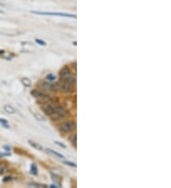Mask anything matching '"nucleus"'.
I'll use <instances>...</instances> for the list:
<instances>
[{
  "label": "nucleus",
  "mask_w": 171,
  "mask_h": 188,
  "mask_svg": "<svg viewBox=\"0 0 171 188\" xmlns=\"http://www.w3.org/2000/svg\"><path fill=\"white\" fill-rule=\"evenodd\" d=\"M4 148H5V150H7V151H9V150L11 149V147H9V146H5Z\"/></svg>",
  "instance_id": "25"
},
{
  "label": "nucleus",
  "mask_w": 171,
  "mask_h": 188,
  "mask_svg": "<svg viewBox=\"0 0 171 188\" xmlns=\"http://www.w3.org/2000/svg\"><path fill=\"white\" fill-rule=\"evenodd\" d=\"M50 175H51V178H52V179L54 182H58V185H60V182H61V178H60L58 175H56V174H53V173H50Z\"/></svg>",
  "instance_id": "14"
},
{
  "label": "nucleus",
  "mask_w": 171,
  "mask_h": 188,
  "mask_svg": "<svg viewBox=\"0 0 171 188\" xmlns=\"http://www.w3.org/2000/svg\"><path fill=\"white\" fill-rule=\"evenodd\" d=\"M29 185L32 187H47V185L45 184H41V183H36V182H29Z\"/></svg>",
  "instance_id": "18"
},
{
  "label": "nucleus",
  "mask_w": 171,
  "mask_h": 188,
  "mask_svg": "<svg viewBox=\"0 0 171 188\" xmlns=\"http://www.w3.org/2000/svg\"><path fill=\"white\" fill-rule=\"evenodd\" d=\"M63 164H67V165H68V166H72V167H76V164H74V162H70V161H64Z\"/></svg>",
  "instance_id": "20"
},
{
  "label": "nucleus",
  "mask_w": 171,
  "mask_h": 188,
  "mask_svg": "<svg viewBox=\"0 0 171 188\" xmlns=\"http://www.w3.org/2000/svg\"><path fill=\"white\" fill-rule=\"evenodd\" d=\"M11 179H12L11 177H6V178H4L3 182H10Z\"/></svg>",
  "instance_id": "23"
},
{
  "label": "nucleus",
  "mask_w": 171,
  "mask_h": 188,
  "mask_svg": "<svg viewBox=\"0 0 171 188\" xmlns=\"http://www.w3.org/2000/svg\"><path fill=\"white\" fill-rule=\"evenodd\" d=\"M28 143H29V145H31V146H32L33 148L37 149V150H42V149H43V147L41 146V145H40L39 144H37L36 142H33V141L29 140V141H28Z\"/></svg>",
  "instance_id": "11"
},
{
  "label": "nucleus",
  "mask_w": 171,
  "mask_h": 188,
  "mask_svg": "<svg viewBox=\"0 0 171 188\" xmlns=\"http://www.w3.org/2000/svg\"><path fill=\"white\" fill-rule=\"evenodd\" d=\"M34 14H39V15H51V16H60V17H68V18H76L75 14H64V12H48V11H32Z\"/></svg>",
  "instance_id": "4"
},
{
  "label": "nucleus",
  "mask_w": 171,
  "mask_h": 188,
  "mask_svg": "<svg viewBox=\"0 0 171 188\" xmlns=\"http://www.w3.org/2000/svg\"><path fill=\"white\" fill-rule=\"evenodd\" d=\"M55 144H57V145H59L60 147H62V148H67V145L66 144H62V143H60V142H57V141H55Z\"/></svg>",
  "instance_id": "22"
},
{
  "label": "nucleus",
  "mask_w": 171,
  "mask_h": 188,
  "mask_svg": "<svg viewBox=\"0 0 171 188\" xmlns=\"http://www.w3.org/2000/svg\"><path fill=\"white\" fill-rule=\"evenodd\" d=\"M4 110L6 111L8 114H14L15 113V108L11 105H4Z\"/></svg>",
  "instance_id": "8"
},
{
  "label": "nucleus",
  "mask_w": 171,
  "mask_h": 188,
  "mask_svg": "<svg viewBox=\"0 0 171 188\" xmlns=\"http://www.w3.org/2000/svg\"><path fill=\"white\" fill-rule=\"evenodd\" d=\"M21 83H22V85L25 88H29L32 85V81L29 78H27V77H23V78L21 79Z\"/></svg>",
  "instance_id": "10"
},
{
  "label": "nucleus",
  "mask_w": 171,
  "mask_h": 188,
  "mask_svg": "<svg viewBox=\"0 0 171 188\" xmlns=\"http://www.w3.org/2000/svg\"><path fill=\"white\" fill-rule=\"evenodd\" d=\"M68 115V111L67 109L64 108V106L62 105L61 108H60L59 109H57L55 112L52 114V115H50V118L52 120V121H56V120H59V119H61V118H64V117H66Z\"/></svg>",
  "instance_id": "5"
},
{
  "label": "nucleus",
  "mask_w": 171,
  "mask_h": 188,
  "mask_svg": "<svg viewBox=\"0 0 171 188\" xmlns=\"http://www.w3.org/2000/svg\"><path fill=\"white\" fill-rule=\"evenodd\" d=\"M8 170V166L6 164H0V175H2L6 172V171Z\"/></svg>",
  "instance_id": "13"
},
{
  "label": "nucleus",
  "mask_w": 171,
  "mask_h": 188,
  "mask_svg": "<svg viewBox=\"0 0 171 188\" xmlns=\"http://www.w3.org/2000/svg\"><path fill=\"white\" fill-rule=\"evenodd\" d=\"M35 42L37 43V44L41 45V46H46V45H47V43H46L45 41L40 40V39H35Z\"/></svg>",
  "instance_id": "21"
},
{
  "label": "nucleus",
  "mask_w": 171,
  "mask_h": 188,
  "mask_svg": "<svg viewBox=\"0 0 171 188\" xmlns=\"http://www.w3.org/2000/svg\"><path fill=\"white\" fill-rule=\"evenodd\" d=\"M58 128L61 133H70V132H72L73 130H75L76 123L74 121H67L65 123H61Z\"/></svg>",
  "instance_id": "3"
},
{
  "label": "nucleus",
  "mask_w": 171,
  "mask_h": 188,
  "mask_svg": "<svg viewBox=\"0 0 171 188\" xmlns=\"http://www.w3.org/2000/svg\"><path fill=\"white\" fill-rule=\"evenodd\" d=\"M61 106L62 105H59L58 103H54V102H52L51 100H50L49 102H47V103H45L44 105H43L42 109L45 112V114H47L50 117V115H52L55 112V111H56L57 109H59L60 108H61Z\"/></svg>",
  "instance_id": "2"
},
{
  "label": "nucleus",
  "mask_w": 171,
  "mask_h": 188,
  "mask_svg": "<svg viewBox=\"0 0 171 188\" xmlns=\"http://www.w3.org/2000/svg\"><path fill=\"white\" fill-rule=\"evenodd\" d=\"M41 85L46 89H49V90L51 91H56L57 89L59 88L58 87V83H55V81L53 82H50V81H44L43 83H41Z\"/></svg>",
  "instance_id": "6"
},
{
  "label": "nucleus",
  "mask_w": 171,
  "mask_h": 188,
  "mask_svg": "<svg viewBox=\"0 0 171 188\" xmlns=\"http://www.w3.org/2000/svg\"><path fill=\"white\" fill-rule=\"evenodd\" d=\"M46 79L48 81H50V82H53V81H55V79H56V77H55V75H53L52 73H49L47 75Z\"/></svg>",
  "instance_id": "17"
},
{
  "label": "nucleus",
  "mask_w": 171,
  "mask_h": 188,
  "mask_svg": "<svg viewBox=\"0 0 171 188\" xmlns=\"http://www.w3.org/2000/svg\"><path fill=\"white\" fill-rule=\"evenodd\" d=\"M0 123L4 126V127H6V128H10V125H9V123L8 121H6V120H4V119H1L0 118Z\"/></svg>",
  "instance_id": "19"
},
{
  "label": "nucleus",
  "mask_w": 171,
  "mask_h": 188,
  "mask_svg": "<svg viewBox=\"0 0 171 188\" xmlns=\"http://www.w3.org/2000/svg\"><path fill=\"white\" fill-rule=\"evenodd\" d=\"M1 6H4V5H3V4H1V3H0V7H1Z\"/></svg>",
  "instance_id": "27"
},
{
  "label": "nucleus",
  "mask_w": 171,
  "mask_h": 188,
  "mask_svg": "<svg viewBox=\"0 0 171 188\" xmlns=\"http://www.w3.org/2000/svg\"><path fill=\"white\" fill-rule=\"evenodd\" d=\"M46 150H47V152H49V153H50V154H52V155L56 156L57 158H59V159H65V156L62 155V154H60V153H59V152H57V151H54L53 149L47 148Z\"/></svg>",
  "instance_id": "9"
},
{
  "label": "nucleus",
  "mask_w": 171,
  "mask_h": 188,
  "mask_svg": "<svg viewBox=\"0 0 171 188\" xmlns=\"http://www.w3.org/2000/svg\"><path fill=\"white\" fill-rule=\"evenodd\" d=\"M31 94L36 99H49V95H47L43 91L38 90V89H33L31 91Z\"/></svg>",
  "instance_id": "7"
},
{
  "label": "nucleus",
  "mask_w": 171,
  "mask_h": 188,
  "mask_svg": "<svg viewBox=\"0 0 171 188\" xmlns=\"http://www.w3.org/2000/svg\"><path fill=\"white\" fill-rule=\"evenodd\" d=\"M32 113L33 114V116L34 117H35L37 120H38V121H41V122H45L46 121V119L44 118V117H43L42 116V115H40V114H37V113H35V112H34V111L33 110H32Z\"/></svg>",
  "instance_id": "12"
},
{
  "label": "nucleus",
  "mask_w": 171,
  "mask_h": 188,
  "mask_svg": "<svg viewBox=\"0 0 171 188\" xmlns=\"http://www.w3.org/2000/svg\"><path fill=\"white\" fill-rule=\"evenodd\" d=\"M11 154L10 153H0V158L2 157H6V156H10Z\"/></svg>",
  "instance_id": "24"
},
{
  "label": "nucleus",
  "mask_w": 171,
  "mask_h": 188,
  "mask_svg": "<svg viewBox=\"0 0 171 188\" xmlns=\"http://www.w3.org/2000/svg\"><path fill=\"white\" fill-rule=\"evenodd\" d=\"M31 173H32V175H37V174H38V169H37L36 165L34 164H32L31 165Z\"/></svg>",
  "instance_id": "16"
},
{
  "label": "nucleus",
  "mask_w": 171,
  "mask_h": 188,
  "mask_svg": "<svg viewBox=\"0 0 171 188\" xmlns=\"http://www.w3.org/2000/svg\"><path fill=\"white\" fill-rule=\"evenodd\" d=\"M60 81L75 85L76 84L75 75L72 73L68 67H64L61 71H60Z\"/></svg>",
  "instance_id": "1"
},
{
  "label": "nucleus",
  "mask_w": 171,
  "mask_h": 188,
  "mask_svg": "<svg viewBox=\"0 0 171 188\" xmlns=\"http://www.w3.org/2000/svg\"><path fill=\"white\" fill-rule=\"evenodd\" d=\"M0 14H4V11H0Z\"/></svg>",
  "instance_id": "26"
},
{
  "label": "nucleus",
  "mask_w": 171,
  "mask_h": 188,
  "mask_svg": "<svg viewBox=\"0 0 171 188\" xmlns=\"http://www.w3.org/2000/svg\"><path fill=\"white\" fill-rule=\"evenodd\" d=\"M70 143L72 144V145H73L74 147H76V142H77V135L76 134H72L70 136Z\"/></svg>",
  "instance_id": "15"
}]
</instances>
